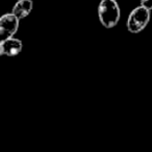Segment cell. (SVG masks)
<instances>
[{
	"instance_id": "obj_1",
	"label": "cell",
	"mask_w": 152,
	"mask_h": 152,
	"mask_svg": "<svg viewBox=\"0 0 152 152\" xmlns=\"http://www.w3.org/2000/svg\"><path fill=\"white\" fill-rule=\"evenodd\" d=\"M121 11L116 0H101L98 5V18L105 28H113L119 23Z\"/></svg>"
},
{
	"instance_id": "obj_2",
	"label": "cell",
	"mask_w": 152,
	"mask_h": 152,
	"mask_svg": "<svg viewBox=\"0 0 152 152\" xmlns=\"http://www.w3.org/2000/svg\"><path fill=\"white\" fill-rule=\"evenodd\" d=\"M151 18V11L140 7L133 9L127 18V29L131 34H139L146 28Z\"/></svg>"
},
{
	"instance_id": "obj_3",
	"label": "cell",
	"mask_w": 152,
	"mask_h": 152,
	"mask_svg": "<svg viewBox=\"0 0 152 152\" xmlns=\"http://www.w3.org/2000/svg\"><path fill=\"white\" fill-rule=\"evenodd\" d=\"M20 19L13 13L4 14L0 18V39L7 40L13 38L19 29Z\"/></svg>"
},
{
	"instance_id": "obj_4",
	"label": "cell",
	"mask_w": 152,
	"mask_h": 152,
	"mask_svg": "<svg viewBox=\"0 0 152 152\" xmlns=\"http://www.w3.org/2000/svg\"><path fill=\"white\" fill-rule=\"evenodd\" d=\"M23 44L21 40L16 38H9L0 42V55L16 56L22 51Z\"/></svg>"
},
{
	"instance_id": "obj_5",
	"label": "cell",
	"mask_w": 152,
	"mask_h": 152,
	"mask_svg": "<svg viewBox=\"0 0 152 152\" xmlns=\"http://www.w3.org/2000/svg\"><path fill=\"white\" fill-rule=\"evenodd\" d=\"M34 9V2L32 0H18L14 4L12 13L17 16L20 20L26 18Z\"/></svg>"
},
{
	"instance_id": "obj_6",
	"label": "cell",
	"mask_w": 152,
	"mask_h": 152,
	"mask_svg": "<svg viewBox=\"0 0 152 152\" xmlns=\"http://www.w3.org/2000/svg\"><path fill=\"white\" fill-rule=\"evenodd\" d=\"M141 5L149 11H152V0H141Z\"/></svg>"
}]
</instances>
